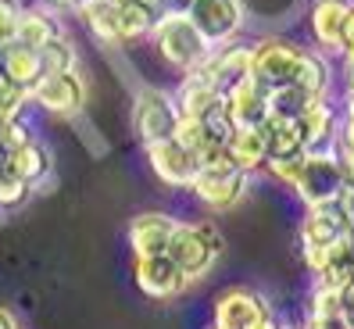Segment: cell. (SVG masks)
Segmentation results:
<instances>
[{
    "label": "cell",
    "mask_w": 354,
    "mask_h": 329,
    "mask_svg": "<svg viewBox=\"0 0 354 329\" xmlns=\"http://www.w3.org/2000/svg\"><path fill=\"white\" fill-rule=\"evenodd\" d=\"M133 126L143 140V147L151 143H161V140H172L176 136V126H179V108H176V97L165 93V90H140L136 97V108H133Z\"/></svg>",
    "instance_id": "4"
},
{
    "label": "cell",
    "mask_w": 354,
    "mask_h": 329,
    "mask_svg": "<svg viewBox=\"0 0 354 329\" xmlns=\"http://www.w3.org/2000/svg\"><path fill=\"white\" fill-rule=\"evenodd\" d=\"M86 79L75 72H57V75H44L32 86V104L39 111H47V115H61V118H68V115H79L82 108H86Z\"/></svg>",
    "instance_id": "6"
},
{
    "label": "cell",
    "mask_w": 354,
    "mask_h": 329,
    "mask_svg": "<svg viewBox=\"0 0 354 329\" xmlns=\"http://www.w3.org/2000/svg\"><path fill=\"white\" fill-rule=\"evenodd\" d=\"M147 164L151 172L172 190H190L201 176V161L194 151H186L179 140H161L147 147Z\"/></svg>",
    "instance_id": "8"
},
{
    "label": "cell",
    "mask_w": 354,
    "mask_h": 329,
    "mask_svg": "<svg viewBox=\"0 0 354 329\" xmlns=\"http://www.w3.org/2000/svg\"><path fill=\"white\" fill-rule=\"evenodd\" d=\"M229 154H233L236 169L247 172V176L265 169V161H268V133H265V126L236 129L233 136H229Z\"/></svg>",
    "instance_id": "24"
},
{
    "label": "cell",
    "mask_w": 354,
    "mask_h": 329,
    "mask_svg": "<svg viewBox=\"0 0 354 329\" xmlns=\"http://www.w3.org/2000/svg\"><path fill=\"white\" fill-rule=\"evenodd\" d=\"M268 86H261V82L251 75L243 79L240 86H233L225 93V115L233 118L236 129H258L268 122Z\"/></svg>",
    "instance_id": "14"
},
{
    "label": "cell",
    "mask_w": 354,
    "mask_h": 329,
    "mask_svg": "<svg viewBox=\"0 0 354 329\" xmlns=\"http://www.w3.org/2000/svg\"><path fill=\"white\" fill-rule=\"evenodd\" d=\"M18 15H22V4H18V0H0V47L15 44Z\"/></svg>",
    "instance_id": "34"
},
{
    "label": "cell",
    "mask_w": 354,
    "mask_h": 329,
    "mask_svg": "<svg viewBox=\"0 0 354 329\" xmlns=\"http://www.w3.org/2000/svg\"><path fill=\"white\" fill-rule=\"evenodd\" d=\"M265 133H268V161H294V158H304L308 154L297 122H276V118H268L265 122Z\"/></svg>",
    "instance_id": "26"
},
{
    "label": "cell",
    "mask_w": 354,
    "mask_h": 329,
    "mask_svg": "<svg viewBox=\"0 0 354 329\" xmlns=\"http://www.w3.org/2000/svg\"><path fill=\"white\" fill-rule=\"evenodd\" d=\"M340 129L354 133V97H344V115H340Z\"/></svg>",
    "instance_id": "40"
},
{
    "label": "cell",
    "mask_w": 354,
    "mask_h": 329,
    "mask_svg": "<svg viewBox=\"0 0 354 329\" xmlns=\"http://www.w3.org/2000/svg\"><path fill=\"white\" fill-rule=\"evenodd\" d=\"M329 82H333V72H329V61H326V54H319V50H308V54H304V68H301L297 86H304L311 97H326Z\"/></svg>",
    "instance_id": "29"
},
{
    "label": "cell",
    "mask_w": 354,
    "mask_h": 329,
    "mask_svg": "<svg viewBox=\"0 0 354 329\" xmlns=\"http://www.w3.org/2000/svg\"><path fill=\"white\" fill-rule=\"evenodd\" d=\"M351 11H354V0H311L308 26H311V39H315L319 50L340 54L344 29L351 22Z\"/></svg>",
    "instance_id": "12"
},
{
    "label": "cell",
    "mask_w": 354,
    "mask_h": 329,
    "mask_svg": "<svg viewBox=\"0 0 354 329\" xmlns=\"http://www.w3.org/2000/svg\"><path fill=\"white\" fill-rule=\"evenodd\" d=\"M165 254L179 265L183 276L190 279V283L212 272V265H215V258H218L212 247H207V240L201 236V229H197L194 222H179V225H176L172 243H169V251H165Z\"/></svg>",
    "instance_id": "11"
},
{
    "label": "cell",
    "mask_w": 354,
    "mask_h": 329,
    "mask_svg": "<svg viewBox=\"0 0 354 329\" xmlns=\"http://www.w3.org/2000/svg\"><path fill=\"white\" fill-rule=\"evenodd\" d=\"M340 54H344V61H354V11H351V22H347V29H344Z\"/></svg>",
    "instance_id": "39"
},
{
    "label": "cell",
    "mask_w": 354,
    "mask_h": 329,
    "mask_svg": "<svg viewBox=\"0 0 354 329\" xmlns=\"http://www.w3.org/2000/svg\"><path fill=\"white\" fill-rule=\"evenodd\" d=\"M315 100L322 97H311L304 86H279L268 93V118H276V122H297Z\"/></svg>",
    "instance_id": "27"
},
{
    "label": "cell",
    "mask_w": 354,
    "mask_h": 329,
    "mask_svg": "<svg viewBox=\"0 0 354 329\" xmlns=\"http://www.w3.org/2000/svg\"><path fill=\"white\" fill-rule=\"evenodd\" d=\"M197 229H201V236L207 240V247H212L215 254H222V247H225V240H222V233H218V225L215 222H194Z\"/></svg>",
    "instance_id": "35"
},
{
    "label": "cell",
    "mask_w": 354,
    "mask_h": 329,
    "mask_svg": "<svg viewBox=\"0 0 354 329\" xmlns=\"http://www.w3.org/2000/svg\"><path fill=\"white\" fill-rule=\"evenodd\" d=\"M75 15L82 18V26H86V29L100 39V44H108V47H118V44H122L115 0H82Z\"/></svg>",
    "instance_id": "25"
},
{
    "label": "cell",
    "mask_w": 354,
    "mask_h": 329,
    "mask_svg": "<svg viewBox=\"0 0 354 329\" xmlns=\"http://www.w3.org/2000/svg\"><path fill=\"white\" fill-rule=\"evenodd\" d=\"M197 75H204V79L225 97L233 86H240L243 79H251V44L215 47L212 54H207L204 65L197 68Z\"/></svg>",
    "instance_id": "10"
},
{
    "label": "cell",
    "mask_w": 354,
    "mask_h": 329,
    "mask_svg": "<svg viewBox=\"0 0 354 329\" xmlns=\"http://www.w3.org/2000/svg\"><path fill=\"white\" fill-rule=\"evenodd\" d=\"M154 4H158L161 18H172V15H190L194 0H154Z\"/></svg>",
    "instance_id": "36"
},
{
    "label": "cell",
    "mask_w": 354,
    "mask_h": 329,
    "mask_svg": "<svg viewBox=\"0 0 354 329\" xmlns=\"http://www.w3.org/2000/svg\"><path fill=\"white\" fill-rule=\"evenodd\" d=\"M308 319H344V297H340V290L315 286V294H311V315Z\"/></svg>",
    "instance_id": "33"
},
{
    "label": "cell",
    "mask_w": 354,
    "mask_h": 329,
    "mask_svg": "<svg viewBox=\"0 0 354 329\" xmlns=\"http://www.w3.org/2000/svg\"><path fill=\"white\" fill-rule=\"evenodd\" d=\"M54 8H61V11H79V4L82 0H50Z\"/></svg>",
    "instance_id": "44"
},
{
    "label": "cell",
    "mask_w": 354,
    "mask_h": 329,
    "mask_svg": "<svg viewBox=\"0 0 354 329\" xmlns=\"http://www.w3.org/2000/svg\"><path fill=\"white\" fill-rule=\"evenodd\" d=\"M212 329H215V326H212Z\"/></svg>",
    "instance_id": "46"
},
{
    "label": "cell",
    "mask_w": 354,
    "mask_h": 329,
    "mask_svg": "<svg viewBox=\"0 0 354 329\" xmlns=\"http://www.w3.org/2000/svg\"><path fill=\"white\" fill-rule=\"evenodd\" d=\"M172 140H179L186 151H194V154H201L207 143H218L212 133H207V126L204 122H197V118H179V126H176V136Z\"/></svg>",
    "instance_id": "32"
},
{
    "label": "cell",
    "mask_w": 354,
    "mask_h": 329,
    "mask_svg": "<svg viewBox=\"0 0 354 329\" xmlns=\"http://www.w3.org/2000/svg\"><path fill=\"white\" fill-rule=\"evenodd\" d=\"M344 97H354V61H344Z\"/></svg>",
    "instance_id": "41"
},
{
    "label": "cell",
    "mask_w": 354,
    "mask_h": 329,
    "mask_svg": "<svg viewBox=\"0 0 354 329\" xmlns=\"http://www.w3.org/2000/svg\"><path fill=\"white\" fill-rule=\"evenodd\" d=\"M304 47L283 36H261L251 44V75L268 90L297 86L304 68Z\"/></svg>",
    "instance_id": "1"
},
{
    "label": "cell",
    "mask_w": 354,
    "mask_h": 329,
    "mask_svg": "<svg viewBox=\"0 0 354 329\" xmlns=\"http://www.w3.org/2000/svg\"><path fill=\"white\" fill-rule=\"evenodd\" d=\"M186 18L212 47H229L243 32V0H194Z\"/></svg>",
    "instance_id": "5"
},
{
    "label": "cell",
    "mask_w": 354,
    "mask_h": 329,
    "mask_svg": "<svg viewBox=\"0 0 354 329\" xmlns=\"http://www.w3.org/2000/svg\"><path fill=\"white\" fill-rule=\"evenodd\" d=\"M118 8V32L122 44H133V39L151 36L161 22V11L154 0H115Z\"/></svg>",
    "instance_id": "21"
},
{
    "label": "cell",
    "mask_w": 354,
    "mask_h": 329,
    "mask_svg": "<svg viewBox=\"0 0 354 329\" xmlns=\"http://www.w3.org/2000/svg\"><path fill=\"white\" fill-rule=\"evenodd\" d=\"M351 233V222L340 208V200L333 204H319V208H304V222H301V247H329L340 236Z\"/></svg>",
    "instance_id": "17"
},
{
    "label": "cell",
    "mask_w": 354,
    "mask_h": 329,
    "mask_svg": "<svg viewBox=\"0 0 354 329\" xmlns=\"http://www.w3.org/2000/svg\"><path fill=\"white\" fill-rule=\"evenodd\" d=\"M29 197H32V187H29L22 176H15L11 169H8V172H0V212L22 208Z\"/></svg>",
    "instance_id": "31"
},
{
    "label": "cell",
    "mask_w": 354,
    "mask_h": 329,
    "mask_svg": "<svg viewBox=\"0 0 354 329\" xmlns=\"http://www.w3.org/2000/svg\"><path fill=\"white\" fill-rule=\"evenodd\" d=\"M39 68L44 75H57V72H75L79 68V54H75V44L68 36H57L50 44L39 47Z\"/></svg>",
    "instance_id": "28"
},
{
    "label": "cell",
    "mask_w": 354,
    "mask_h": 329,
    "mask_svg": "<svg viewBox=\"0 0 354 329\" xmlns=\"http://www.w3.org/2000/svg\"><path fill=\"white\" fill-rule=\"evenodd\" d=\"M57 36H65V29H61L57 15L50 8H44V4L22 8V15H18V29H15V44L39 50L44 44H50V39H57Z\"/></svg>",
    "instance_id": "20"
},
{
    "label": "cell",
    "mask_w": 354,
    "mask_h": 329,
    "mask_svg": "<svg viewBox=\"0 0 354 329\" xmlns=\"http://www.w3.org/2000/svg\"><path fill=\"white\" fill-rule=\"evenodd\" d=\"M351 240H354V233H351Z\"/></svg>",
    "instance_id": "45"
},
{
    "label": "cell",
    "mask_w": 354,
    "mask_h": 329,
    "mask_svg": "<svg viewBox=\"0 0 354 329\" xmlns=\"http://www.w3.org/2000/svg\"><path fill=\"white\" fill-rule=\"evenodd\" d=\"M251 329H283V326L276 322V315H272V312H268V315H265V319H258Z\"/></svg>",
    "instance_id": "42"
},
{
    "label": "cell",
    "mask_w": 354,
    "mask_h": 329,
    "mask_svg": "<svg viewBox=\"0 0 354 329\" xmlns=\"http://www.w3.org/2000/svg\"><path fill=\"white\" fill-rule=\"evenodd\" d=\"M176 97V108H179V118H197V122H212L215 115L225 111V97L207 82L204 75L190 72L183 82H179V90L172 93Z\"/></svg>",
    "instance_id": "16"
},
{
    "label": "cell",
    "mask_w": 354,
    "mask_h": 329,
    "mask_svg": "<svg viewBox=\"0 0 354 329\" xmlns=\"http://www.w3.org/2000/svg\"><path fill=\"white\" fill-rule=\"evenodd\" d=\"M272 308L258 290L233 286L215 297V329H251L258 319H265Z\"/></svg>",
    "instance_id": "13"
},
{
    "label": "cell",
    "mask_w": 354,
    "mask_h": 329,
    "mask_svg": "<svg viewBox=\"0 0 354 329\" xmlns=\"http://www.w3.org/2000/svg\"><path fill=\"white\" fill-rule=\"evenodd\" d=\"M151 36H154V47L161 50V57L169 61V65H172L176 72H183V75L197 72V68L204 65V61H207V54L215 50V47L201 36V29H197L186 15L161 18L158 29H154Z\"/></svg>",
    "instance_id": "2"
},
{
    "label": "cell",
    "mask_w": 354,
    "mask_h": 329,
    "mask_svg": "<svg viewBox=\"0 0 354 329\" xmlns=\"http://www.w3.org/2000/svg\"><path fill=\"white\" fill-rule=\"evenodd\" d=\"M340 297H344V326H347V329H354V283H351V286H344Z\"/></svg>",
    "instance_id": "37"
},
{
    "label": "cell",
    "mask_w": 354,
    "mask_h": 329,
    "mask_svg": "<svg viewBox=\"0 0 354 329\" xmlns=\"http://www.w3.org/2000/svg\"><path fill=\"white\" fill-rule=\"evenodd\" d=\"M351 182L344 161L333 154V151H315V154H304L301 169H297V179H294V190L304 208H319V204H333L340 200L344 187Z\"/></svg>",
    "instance_id": "3"
},
{
    "label": "cell",
    "mask_w": 354,
    "mask_h": 329,
    "mask_svg": "<svg viewBox=\"0 0 354 329\" xmlns=\"http://www.w3.org/2000/svg\"><path fill=\"white\" fill-rule=\"evenodd\" d=\"M297 126H301V136H304V151L308 154H315V151H333V143H337L340 136V115L333 111L326 104V97L315 100L301 118H297Z\"/></svg>",
    "instance_id": "19"
},
{
    "label": "cell",
    "mask_w": 354,
    "mask_h": 329,
    "mask_svg": "<svg viewBox=\"0 0 354 329\" xmlns=\"http://www.w3.org/2000/svg\"><path fill=\"white\" fill-rule=\"evenodd\" d=\"M0 75H8L11 82H18V86H26L32 93V86L44 79V68H39V50L22 47V44L0 47Z\"/></svg>",
    "instance_id": "23"
},
{
    "label": "cell",
    "mask_w": 354,
    "mask_h": 329,
    "mask_svg": "<svg viewBox=\"0 0 354 329\" xmlns=\"http://www.w3.org/2000/svg\"><path fill=\"white\" fill-rule=\"evenodd\" d=\"M176 218L172 215H161V212H143L129 222V247H133V258H147V254H165L172 243L176 233Z\"/></svg>",
    "instance_id": "18"
},
{
    "label": "cell",
    "mask_w": 354,
    "mask_h": 329,
    "mask_svg": "<svg viewBox=\"0 0 354 329\" xmlns=\"http://www.w3.org/2000/svg\"><path fill=\"white\" fill-rule=\"evenodd\" d=\"M304 265L319 279L315 286H326V290H344V286H351L354 283V240H351V233L329 247H304Z\"/></svg>",
    "instance_id": "7"
},
{
    "label": "cell",
    "mask_w": 354,
    "mask_h": 329,
    "mask_svg": "<svg viewBox=\"0 0 354 329\" xmlns=\"http://www.w3.org/2000/svg\"><path fill=\"white\" fill-rule=\"evenodd\" d=\"M29 104H32V93L11 82L8 75H0V122H22Z\"/></svg>",
    "instance_id": "30"
},
{
    "label": "cell",
    "mask_w": 354,
    "mask_h": 329,
    "mask_svg": "<svg viewBox=\"0 0 354 329\" xmlns=\"http://www.w3.org/2000/svg\"><path fill=\"white\" fill-rule=\"evenodd\" d=\"M11 172L22 176L29 187L36 190L39 182L50 176V151H47V143L29 136V140L18 143V147H11Z\"/></svg>",
    "instance_id": "22"
},
{
    "label": "cell",
    "mask_w": 354,
    "mask_h": 329,
    "mask_svg": "<svg viewBox=\"0 0 354 329\" xmlns=\"http://www.w3.org/2000/svg\"><path fill=\"white\" fill-rule=\"evenodd\" d=\"M133 279L147 297L154 301H172L179 297L190 279L183 276V269L169 254H147V258H133Z\"/></svg>",
    "instance_id": "9"
},
{
    "label": "cell",
    "mask_w": 354,
    "mask_h": 329,
    "mask_svg": "<svg viewBox=\"0 0 354 329\" xmlns=\"http://www.w3.org/2000/svg\"><path fill=\"white\" fill-rule=\"evenodd\" d=\"M0 329H18V322H15V315L8 312V308H0Z\"/></svg>",
    "instance_id": "43"
},
{
    "label": "cell",
    "mask_w": 354,
    "mask_h": 329,
    "mask_svg": "<svg viewBox=\"0 0 354 329\" xmlns=\"http://www.w3.org/2000/svg\"><path fill=\"white\" fill-rule=\"evenodd\" d=\"M190 194L207 212H229L247 197V172H201Z\"/></svg>",
    "instance_id": "15"
},
{
    "label": "cell",
    "mask_w": 354,
    "mask_h": 329,
    "mask_svg": "<svg viewBox=\"0 0 354 329\" xmlns=\"http://www.w3.org/2000/svg\"><path fill=\"white\" fill-rule=\"evenodd\" d=\"M340 208H344V215H347V222H351V233H354V182H347V187H344Z\"/></svg>",
    "instance_id": "38"
}]
</instances>
